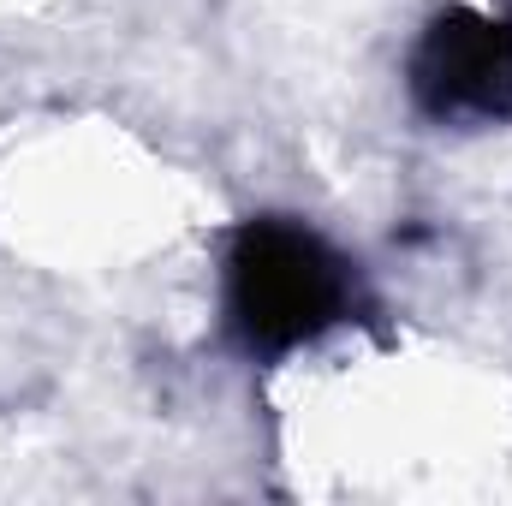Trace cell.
<instances>
[{
	"label": "cell",
	"mask_w": 512,
	"mask_h": 506,
	"mask_svg": "<svg viewBox=\"0 0 512 506\" xmlns=\"http://www.w3.org/2000/svg\"><path fill=\"white\" fill-rule=\"evenodd\" d=\"M352 310V268L328 251L310 227L251 221L227 251V322L233 334L280 358L316 334H328Z\"/></svg>",
	"instance_id": "6da1fadb"
},
{
	"label": "cell",
	"mask_w": 512,
	"mask_h": 506,
	"mask_svg": "<svg viewBox=\"0 0 512 506\" xmlns=\"http://www.w3.org/2000/svg\"><path fill=\"white\" fill-rule=\"evenodd\" d=\"M411 102L441 126L512 120V18L453 6L411 48Z\"/></svg>",
	"instance_id": "7a4b0ae2"
}]
</instances>
